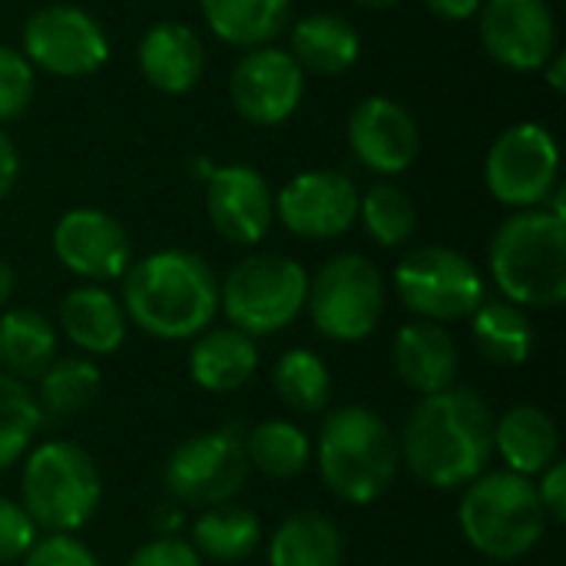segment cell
<instances>
[{
  "label": "cell",
  "mask_w": 566,
  "mask_h": 566,
  "mask_svg": "<svg viewBox=\"0 0 566 566\" xmlns=\"http://www.w3.org/2000/svg\"><path fill=\"white\" fill-rule=\"evenodd\" d=\"M395 292L401 305L434 325L471 318L488 298L478 265L451 245H418L395 265Z\"/></svg>",
  "instance_id": "cell-9"
},
{
  "label": "cell",
  "mask_w": 566,
  "mask_h": 566,
  "mask_svg": "<svg viewBox=\"0 0 566 566\" xmlns=\"http://www.w3.org/2000/svg\"><path fill=\"white\" fill-rule=\"evenodd\" d=\"M494 454L507 471L537 478L560 458L557 421L537 405H514L494 418Z\"/></svg>",
  "instance_id": "cell-22"
},
{
  "label": "cell",
  "mask_w": 566,
  "mask_h": 566,
  "mask_svg": "<svg viewBox=\"0 0 566 566\" xmlns=\"http://www.w3.org/2000/svg\"><path fill=\"white\" fill-rule=\"evenodd\" d=\"M385 279L368 255L345 252L308 275L305 312L315 332L338 345H355L375 335L385 318Z\"/></svg>",
  "instance_id": "cell-8"
},
{
  "label": "cell",
  "mask_w": 566,
  "mask_h": 566,
  "mask_svg": "<svg viewBox=\"0 0 566 566\" xmlns=\"http://www.w3.org/2000/svg\"><path fill=\"white\" fill-rule=\"evenodd\" d=\"M235 113L252 126H279L295 116L305 96V70L272 43L245 50L229 76Z\"/></svg>",
  "instance_id": "cell-16"
},
{
  "label": "cell",
  "mask_w": 566,
  "mask_h": 566,
  "mask_svg": "<svg viewBox=\"0 0 566 566\" xmlns=\"http://www.w3.org/2000/svg\"><path fill=\"white\" fill-rule=\"evenodd\" d=\"M56 262L90 285L123 279L133 265V239L123 222L103 209L80 206L56 219L50 235Z\"/></svg>",
  "instance_id": "cell-15"
},
{
  "label": "cell",
  "mask_w": 566,
  "mask_h": 566,
  "mask_svg": "<svg viewBox=\"0 0 566 566\" xmlns=\"http://www.w3.org/2000/svg\"><path fill=\"white\" fill-rule=\"evenodd\" d=\"M245 458L249 468L262 471L265 478L275 481H289L308 471L312 464V441L305 438V431L292 421L272 418L255 424L245 434Z\"/></svg>",
  "instance_id": "cell-30"
},
{
  "label": "cell",
  "mask_w": 566,
  "mask_h": 566,
  "mask_svg": "<svg viewBox=\"0 0 566 566\" xmlns=\"http://www.w3.org/2000/svg\"><path fill=\"white\" fill-rule=\"evenodd\" d=\"M491 279L501 298L521 308H560L566 302V219L551 209H517L491 235Z\"/></svg>",
  "instance_id": "cell-3"
},
{
  "label": "cell",
  "mask_w": 566,
  "mask_h": 566,
  "mask_svg": "<svg viewBox=\"0 0 566 566\" xmlns=\"http://www.w3.org/2000/svg\"><path fill=\"white\" fill-rule=\"evenodd\" d=\"M36 537L40 534L27 517V511L20 507V501L0 497V564L23 560V554L33 547Z\"/></svg>",
  "instance_id": "cell-37"
},
{
  "label": "cell",
  "mask_w": 566,
  "mask_h": 566,
  "mask_svg": "<svg viewBox=\"0 0 566 566\" xmlns=\"http://www.w3.org/2000/svg\"><path fill=\"white\" fill-rule=\"evenodd\" d=\"M474 20L481 46L504 70L541 73L560 50L557 17L547 0H484Z\"/></svg>",
  "instance_id": "cell-13"
},
{
  "label": "cell",
  "mask_w": 566,
  "mask_h": 566,
  "mask_svg": "<svg viewBox=\"0 0 566 566\" xmlns=\"http://www.w3.org/2000/svg\"><path fill=\"white\" fill-rule=\"evenodd\" d=\"M259 368V345L239 328H206L189 348V378L212 395L239 391Z\"/></svg>",
  "instance_id": "cell-23"
},
{
  "label": "cell",
  "mask_w": 566,
  "mask_h": 566,
  "mask_svg": "<svg viewBox=\"0 0 566 566\" xmlns=\"http://www.w3.org/2000/svg\"><path fill=\"white\" fill-rule=\"evenodd\" d=\"M126 318L159 342H189L219 315V275L186 249H159L133 262L119 295Z\"/></svg>",
  "instance_id": "cell-2"
},
{
  "label": "cell",
  "mask_w": 566,
  "mask_h": 566,
  "mask_svg": "<svg viewBox=\"0 0 566 566\" xmlns=\"http://www.w3.org/2000/svg\"><path fill=\"white\" fill-rule=\"evenodd\" d=\"M33 90H36V70L30 66V60L20 50L0 43V123L17 119L30 106Z\"/></svg>",
  "instance_id": "cell-35"
},
{
  "label": "cell",
  "mask_w": 566,
  "mask_h": 566,
  "mask_svg": "<svg viewBox=\"0 0 566 566\" xmlns=\"http://www.w3.org/2000/svg\"><path fill=\"white\" fill-rule=\"evenodd\" d=\"M60 328L66 342L86 358L116 355L126 342L129 318L123 302L103 285H76L60 302Z\"/></svg>",
  "instance_id": "cell-21"
},
{
  "label": "cell",
  "mask_w": 566,
  "mask_h": 566,
  "mask_svg": "<svg viewBox=\"0 0 566 566\" xmlns=\"http://www.w3.org/2000/svg\"><path fill=\"white\" fill-rule=\"evenodd\" d=\"M537 497H541V507L547 514V521L554 524H564L566 521V464L557 458L547 471L537 474Z\"/></svg>",
  "instance_id": "cell-39"
},
{
  "label": "cell",
  "mask_w": 566,
  "mask_h": 566,
  "mask_svg": "<svg viewBox=\"0 0 566 566\" xmlns=\"http://www.w3.org/2000/svg\"><path fill=\"white\" fill-rule=\"evenodd\" d=\"M20 53L33 70L80 80L93 76L109 60V36L103 23L73 3H46L33 10L20 33Z\"/></svg>",
  "instance_id": "cell-12"
},
{
  "label": "cell",
  "mask_w": 566,
  "mask_h": 566,
  "mask_svg": "<svg viewBox=\"0 0 566 566\" xmlns=\"http://www.w3.org/2000/svg\"><path fill=\"white\" fill-rule=\"evenodd\" d=\"M272 388L285 408L298 415H318L332 401V371L312 348H289L272 368Z\"/></svg>",
  "instance_id": "cell-32"
},
{
  "label": "cell",
  "mask_w": 566,
  "mask_h": 566,
  "mask_svg": "<svg viewBox=\"0 0 566 566\" xmlns=\"http://www.w3.org/2000/svg\"><path fill=\"white\" fill-rule=\"evenodd\" d=\"M401 464L438 491L468 488L494 458V411L471 388L424 395L398 438Z\"/></svg>",
  "instance_id": "cell-1"
},
{
  "label": "cell",
  "mask_w": 566,
  "mask_h": 566,
  "mask_svg": "<svg viewBox=\"0 0 566 566\" xmlns=\"http://www.w3.org/2000/svg\"><path fill=\"white\" fill-rule=\"evenodd\" d=\"M484 0H424V7L441 17V20H451V23H461V20H474L478 10H481Z\"/></svg>",
  "instance_id": "cell-41"
},
{
  "label": "cell",
  "mask_w": 566,
  "mask_h": 566,
  "mask_svg": "<svg viewBox=\"0 0 566 566\" xmlns=\"http://www.w3.org/2000/svg\"><path fill=\"white\" fill-rule=\"evenodd\" d=\"M40 385V408L60 418H73L83 415L96 405L99 388H103V375L96 368L93 358L86 355H63L53 358L50 368L36 378Z\"/></svg>",
  "instance_id": "cell-31"
},
{
  "label": "cell",
  "mask_w": 566,
  "mask_h": 566,
  "mask_svg": "<svg viewBox=\"0 0 566 566\" xmlns=\"http://www.w3.org/2000/svg\"><path fill=\"white\" fill-rule=\"evenodd\" d=\"M126 566H202V557L182 537H153L133 551Z\"/></svg>",
  "instance_id": "cell-38"
},
{
  "label": "cell",
  "mask_w": 566,
  "mask_h": 566,
  "mask_svg": "<svg viewBox=\"0 0 566 566\" xmlns=\"http://www.w3.org/2000/svg\"><path fill=\"white\" fill-rule=\"evenodd\" d=\"M464 541L488 560H521L547 534V514L534 478L514 471H484L474 478L458 504Z\"/></svg>",
  "instance_id": "cell-5"
},
{
  "label": "cell",
  "mask_w": 566,
  "mask_h": 566,
  "mask_svg": "<svg viewBox=\"0 0 566 566\" xmlns=\"http://www.w3.org/2000/svg\"><path fill=\"white\" fill-rule=\"evenodd\" d=\"M358 186L338 169H308L292 176L275 196L279 222L308 242L345 235L358 222Z\"/></svg>",
  "instance_id": "cell-14"
},
{
  "label": "cell",
  "mask_w": 566,
  "mask_h": 566,
  "mask_svg": "<svg viewBox=\"0 0 566 566\" xmlns=\"http://www.w3.org/2000/svg\"><path fill=\"white\" fill-rule=\"evenodd\" d=\"M189 544H192V551L202 560L242 564V560H249L259 551L262 524H259L255 511L229 501V504H219V507H206L196 517Z\"/></svg>",
  "instance_id": "cell-29"
},
{
  "label": "cell",
  "mask_w": 566,
  "mask_h": 566,
  "mask_svg": "<svg viewBox=\"0 0 566 566\" xmlns=\"http://www.w3.org/2000/svg\"><path fill=\"white\" fill-rule=\"evenodd\" d=\"M43 424V408L27 381H17L0 371V471L13 468L33 448V438Z\"/></svg>",
  "instance_id": "cell-34"
},
{
  "label": "cell",
  "mask_w": 566,
  "mask_h": 566,
  "mask_svg": "<svg viewBox=\"0 0 566 566\" xmlns=\"http://www.w3.org/2000/svg\"><path fill=\"white\" fill-rule=\"evenodd\" d=\"M348 146L355 159L375 176H401L415 166L421 133L408 106L391 96H365L348 113Z\"/></svg>",
  "instance_id": "cell-18"
},
{
  "label": "cell",
  "mask_w": 566,
  "mask_h": 566,
  "mask_svg": "<svg viewBox=\"0 0 566 566\" xmlns=\"http://www.w3.org/2000/svg\"><path fill=\"white\" fill-rule=\"evenodd\" d=\"M358 219L371 242L381 249H401L418 229V209L415 199L395 186V182H375L361 199H358Z\"/></svg>",
  "instance_id": "cell-33"
},
{
  "label": "cell",
  "mask_w": 566,
  "mask_h": 566,
  "mask_svg": "<svg viewBox=\"0 0 566 566\" xmlns=\"http://www.w3.org/2000/svg\"><path fill=\"white\" fill-rule=\"evenodd\" d=\"M315 464L325 488L345 504L378 501L398 478V434L368 405H345L322 418Z\"/></svg>",
  "instance_id": "cell-4"
},
{
  "label": "cell",
  "mask_w": 566,
  "mask_h": 566,
  "mask_svg": "<svg viewBox=\"0 0 566 566\" xmlns=\"http://www.w3.org/2000/svg\"><path fill=\"white\" fill-rule=\"evenodd\" d=\"M308 295V272L302 262L275 252L245 255L229 269L219 285V312L249 338L285 332L302 312Z\"/></svg>",
  "instance_id": "cell-7"
},
{
  "label": "cell",
  "mask_w": 566,
  "mask_h": 566,
  "mask_svg": "<svg viewBox=\"0 0 566 566\" xmlns=\"http://www.w3.org/2000/svg\"><path fill=\"white\" fill-rule=\"evenodd\" d=\"M13 289H17V272H13V265L7 259H0V308L10 302Z\"/></svg>",
  "instance_id": "cell-44"
},
{
  "label": "cell",
  "mask_w": 566,
  "mask_h": 566,
  "mask_svg": "<svg viewBox=\"0 0 566 566\" xmlns=\"http://www.w3.org/2000/svg\"><path fill=\"white\" fill-rule=\"evenodd\" d=\"M541 73H544V80H547V86L554 90V93H564L566 90V56L557 50L544 66H541Z\"/></svg>",
  "instance_id": "cell-43"
},
{
  "label": "cell",
  "mask_w": 566,
  "mask_h": 566,
  "mask_svg": "<svg viewBox=\"0 0 566 566\" xmlns=\"http://www.w3.org/2000/svg\"><path fill=\"white\" fill-rule=\"evenodd\" d=\"M245 434L239 428H216L186 438L172 448L163 484L179 507H219L235 501L249 481Z\"/></svg>",
  "instance_id": "cell-10"
},
{
  "label": "cell",
  "mask_w": 566,
  "mask_h": 566,
  "mask_svg": "<svg viewBox=\"0 0 566 566\" xmlns=\"http://www.w3.org/2000/svg\"><path fill=\"white\" fill-rule=\"evenodd\" d=\"M23 566H99V557L76 534H43L23 554Z\"/></svg>",
  "instance_id": "cell-36"
},
{
  "label": "cell",
  "mask_w": 566,
  "mask_h": 566,
  "mask_svg": "<svg viewBox=\"0 0 566 566\" xmlns=\"http://www.w3.org/2000/svg\"><path fill=\"white\" fill-rule=\"evenodd\" d=\"M289 53L305 73L318 76H342L361 56L358 30L338 13H308L292 23V46Z\"/></svg>",
  "instance_id": "cell-24"
},
{
  "label": "cell",
  "mask_w": 566,
  "mask_h": 566,
  "mask_svg": "<svg viewBox=\"0 0 566 566\" xmlns=\"http://www.w3.org/2000/svg\"><path fill=\"white\" fill-rule=\"evenodd\" d=\"M206 27L229 46L255 50L272 43L292 13V0H199Z\"/></svg>",
  "instance_id": "cell-26"
},
{
  "label": "cell",
  "mask_w": 566,
  "mask_h": 566,
  "mask_svg": "<svg viewBox=\"0 0 566 566\" xmlns=\"http://www.w3.org/2000/svg\"><path fill=\"white\" fill-rule=\"evenodd\" d=\"M60 335L53 322L33 308L0 315V371L17 381H36L56 358Z\"/></svg>",
  "instance_id": "cell-28"
},
{
  "label": "cell",
  "mask_w": 566,
  "mask_h": 566,
  "mask_svg": "<svg viewBox=\"0 0 566 566\" xmlns=\"http://www.w3.org/2000/svg\"><path fill=\"white\" fill-rule=\"evenodd\" d=\"M471 335L478 352L501 368H521L531 361L537 335L527 308L507 298H484L471 315Z\"/></svg>",
  "instance_id": "cell-25"
},
{
  "label": "cell",
  "mask_w": 566,
  "mask_h": 566,
  "mask_svg": "<svg viewBox=\"0 0 566 566\" xmlns=\"http://www.w3.org/2000/svg\"><path fill=\"white\" fill-rule=\"evenodd\" d=\"M143 80L166 96H182L199 86L206 73V46L199 33L182 20H159L139 40Z\"/></svg>",
  "instance_id": "cell-19"
},
{
  "label": "cell",
  "mask_w": 566,
  "mask_h": 566,
  "mask_svg": "<svg viewBox=\"0 0 566 566\" xmlns=\"http://www.w3.org/2000/svg\"><path fill=\"white\" fill-rule=\"evenodd\" d=\"M206 212L226 242L259 245L275 222V192L269 179L245 163L216 166L206 179Z\"/></svg>",
  "instance_id": "cell-17"
},
{
  "label": "cell",
  "mask_w": 566,
  "mask_h": 566,
  "mask_svg": "<svg viewBox=\"0 0 566 566\" xmlns=\"http://www.w3.org/2000/svg\"><path fill=\"white\" fill-rule=\"evenodd\" d=\"M103 501L96 461L70 441H43L27 451L20 474V507L43 534H76Z\"/></svg>",
  "instance_id": "cell-6"
},
{
  "label": "cell",
  "mask_w": 566,
  "mask_h": 566,
  "mask_svg": "<svg viewBox=\"0 0 566 566\" xmlns=\"http://www.w3.org/2000/svg\"><path fill=\"white\" fill-rule=\"evenodd\" d=\"M391 361L398 378L421 398L454 388L461 375V352L454 335L444 325L421 322V318L398 328L391 345Z\"/></svg>",
  "instance_id": "cell-20"
},
{
  "label": "cell",
  "mask_w": 566,
  "mask_h": 566,
  "mask_svg": "<svg viewBox=\"0 0 566 566\" xmlns=\"http://www.w3.org/2000/svg\"><path fill=\"white\" fill-rule=\"evenodd\" d=\"M345 537L318 511L289 514L269 537V566H342Z\"/></svg>",
  "instance_id": "cell-27"
},
{
  "label": "cell",
  "mask_w": 566,
  "mask_h": 566,
  "mask_svg": "<svg viewBox=\"0 0 566 566\" xmlns=\"http://www.w3.org/2000/svg\"><path fill=\"white\" fill-rule=\"evenodd\" d=\"M560 146L544 123L507 126L488 149L484 182L507 209H537L560 186Z\"/></svg>",
  "instance_id": "cell-11"
},
{
  "label": "cell",
  "mask_w": 566,
  "mask_h": 566,
  "mask_svg": "<svg viewBox=\"0 0 566 566\" xmlns=\"http://www.w3.org/2000/svg\"><path fill=\"white\" fill-rule=\"evenodd\" d=\"M186 527V507L179 504H163L153 514V531L156 537H179V531Z\"/></svg>",
  "instance_id": "cell-42"
},
{
  "label": "cell",
  "mask_w": 566,
  "mask_h": 566,
  "mask_svg": "<svg viewBox=\"0 0 566 566\" xmlns=\"http://www.w3.org/2000/svg\"><path fill=\"white\" fill-rule=\"evenodd\" d=\"M358 7H368V10H388V7H398L401 0H355Z\"/></svg>",
  "instance_id": "cell-45"
},
{
  "label": "cell",
  "mask_w": 566,
  "mask_h": 566,
  "mask_svg": "<svg viewBox=\"0 0 566 566\" xmlns=\"http://www.w3.org/2000/svg\"><path fill=\"white\" fill-rule=\"evenodd\" d=\"M17 179H20V153L10 133L0 126V202L13 192Z\"/></svg>",
  "instance_id": "cell-40"
}]
</instances>
